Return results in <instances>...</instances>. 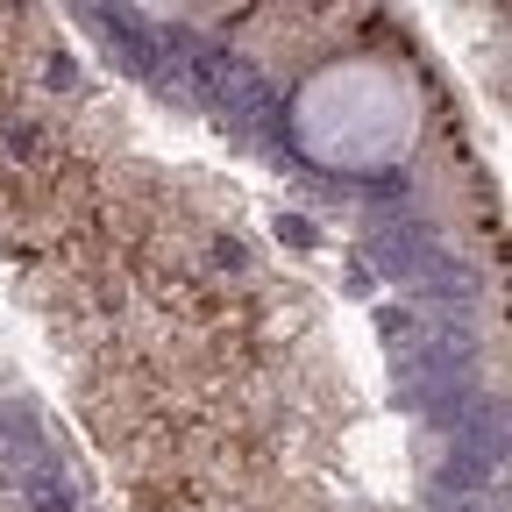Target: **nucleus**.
I'll list each match as a JSON object with an SVG mask.
<instances>
[{
    "label": "nucleus",
    "instance_id": "f257e3e1",
    "mask_svg": "<svg viewBox=\"0 0 512 512\" xmlns=\"http://www.w3.org/2000/svg\"><path fill=\"white\" fill-rule=\"evenodd\" d=\"M292 136L328 171H384L420 136V93L406 86V72L377 57H342L299 86Z\"/></svg>",
    "mask_w": 512,
    "mask_h": 512
}]
</instances>
